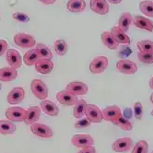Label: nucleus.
Here are the masks:
<instances>
[{
	"mask_svg": "<svg viewBox=\"0 0 153 153\" xmlns=\"http://www.w3.org/2000/svg\"><path fill=\"white\" fill-rule=\"evenodd\" d=\"M150 102H151L153 103V93H152V94L150 95Z\"/></svg>",
	"mask_w": 153,
	"mask_h": 153,
	"instance_id": "c03bdc74",
	"label": "nucleus"
},
{
	"mask_svg": "<svg viewBox=\"0 0 153 153\" xmlns=\"http://www.w3.org/2000/svg\"><path fill=\"white\" fill-rule=\"evenodd\" d=\"M39 1L43 4H45V5H51V4H53L56 0H39Z\"/></svg>",
	"mask_w": 153,
	"mask_h": 153,
	"instance_id": "a19ab883",
	"label": "nucleus"
},
{
	"mask_svg": "<svg viewBox=\"0 0 153 153\" xmlns=\"http://www.w3.org/2000/svg\"><path fill=\"white\" fill-rule=\"evenodd\" d=\"M134 115L137 120L140 121L143 116V106L140 102H137L134 103Z\"/></svg>",
	"mask_w": 153,
	"mask_h": 153,
	"instance_id": "f704fd0d",
	"label": "nucleus"
},
{
	"mask_svg": "<svg viewBox=\"0 0 153 153\" xmlns=\"http://www.w3.org/2000/svg\"><path fill=\"white\" fill-rule=\"evenodd\" d=\"M114 125H115L116 126L120 127L123 130H126V131H131L133 129V125L132 123L130 122V120H127L126 118H125L123 115L119 116L115 121L112 122Z\"/></svg>",
	"mask_w": 153,
	"mask_h": 153,
	"instance_id": "cd10ccee",
	"label": "nucleus"
},
{
	"mask_svg": "<svg viewBox=\"0 0 153 153\" xmlns=\"http://www.w3.org/2000/svg\"><path fill=\"white\" fill-rule=\"evenodd\" d=\"M14 42L18 46L21 48H32L36 43L35 38L33 36L23 33V32L17 33L14 36Z\"/></svg>",
	"mask_w": 153,
	"mask_h": 153,
	"instance_id": "423d86ee",
	"label": "nucleus"
},
{
	"mask_svg": "<svg viewBox=\"0 0 153 153\" xmlns=\"http://www.w3.org/2000/svg\"><path fill=\"white\" fill-rule=\"evenodd\" d=\"M7 52V42L5 40L0 39V56Z\"/></svg>",
	"mask_w": 153,
	"mask_h": 153,
	"instance_id": "4c0bfd02",
	"label": "nucleus"
},
{
	"mask_svg": "<svg viewBox=\"0 0 153 153\" xmlns=\"http://www.w3.org/2000/svg\"><path fill=\"white\" fill-rule=\"evenodd\" d=\"M150 114H151V115H152V116H153V110H152V111H151V113H150Z\"/></svg>",
	"mask_w": 153,
	"mask_h": 153,
	"instance_id": "a18cd8bd",
	"label": "nucleus"
},
{
	"mask_svg": "<svg viewBox=\"0 0 153 153\" xmlns=\"http://www.w3.org/2000/svg\"><path fill=\"white\" fill-rule=\"evenodd\" d=\"M87 105H88V103L83 99H80L76 102V103L74 105L73 110V115L76 119H80L85 115Z\"/></svg>",
	"mask_w": 153,
	"mask_h": 153,
	"instance_id": "a878e982",
	"label": "nucleus"
},
{
	"mask_svg": "<svg viewBox=\"0 0 153 153\" xmlns=\"http://www.w3.org/2000/svg\"><path fill=\"white\" fill-rule=\"evenodd\" d=\"M91 125V122L88 118H80L79 121H76V124H75V128L76 129H84V128H87L89 127Z\"/></svg>",
	"mask_w": 153,
	"mask_h": 153,
	"instance_id": "e433bc0d",
	"label": "nucleus"
},
{
	"mask_svg": "<svg viewBox=\"0 0 153 153\" xmlns=\"http://www.w3.org/2000/svg\"><path fill=\"white\" fill-rule=\"evenodd\" d=\"M25 97V91L22 87H16L7 94V102L11 105H16L22 102Z\"/></svg>",
	"mask_w": 153,
	"mask_h": 153,
	"instance_id": "f8f14e48",
	"label": "nucleus"
},
{
	"mask_svg": "<svg viewBox=\"0 0 153 153\" xmlns=\"http://www.w3.org/2000/svg\"><path fill=\"white\" fill-rule=\"evenodd\" d=\"M108 68V58L106 56H96L90 64V71L92 74H101Z\"/></svg>",
	"mask_w": 153,
	"mask_h": 153,
	"instance_id": "6e6552de",
	"label": "nucleus"
},
{
	"mask_svg": "<svg viewBox=\"0 0 153 153\" xmlns=\"http://www.w3.org/2000/svg\"><path fill=\"white\" fill-rule=\"evenodd\" d=\"M53 47H54V51L58 54V56H65L68 52V43L64 40H57L54 42L53 43Z\"/></svg>",
	"mask_w": 153,
	"mask_h": 153,
	"instance_id": "c756f323",
	"label": "nucleus"
},
{
	"mask_svg": "<svg viewBox=\"0 0 153 153\" xmlns=\"http://www.w3.org/2000/svg\"><path fill=\"white\" fill-rule=\"evenodd\" d=\"M110 33L112 34V36L114 38V40L119 43H121V45H130L131 42V40H130V37L124 32L122 30H120L118 27H113Z\"/></svg>",
	"mask_w": 153,
	"mask_h": 153,
	"instance_id": "aec40b11",
	"label": "nucleus"
},
{
	"mask_svg": "<svg viewBox=\"0 0 153 153\" xmlns=\"http://www.w3.org/2000/svg\"><path fill=\"white\" fill-rule=\"evenodd\" d=\"M133 22V17L129 12H125L123 13L119 18V21H118V28L120 30H122L124 32H127L130 25Z\"/></svg>",
	"mask_w": 153,
	"mask_h": 153,
	"instance_id": "b1692460",
	"label": "nucleus"
},
{
	"mask_svg": "<svg viewBox=\"0 0 153 153\" xmlns=\"http://www.w3.org/2000/svg\"><path fill=\"white\" fill-rule=\"evenodd\" d=\"M16 131V126L10 120H0V134L11 135Z\"/></svg>",
	"mask_w": 153,
	"mask_h": 153,
	"instance_id": "bb28decb",
	"label": "nucleus"
},
{
	"mask_svg": "<svg viewBox=\"0 0 153 153\" xmlns=\"http://www.w3.org/2000/svg\"><path fill=\"white\" fill-rule=\"evenodd\" d=\"M137 49L142 53H153V41L143 40L137 43Z\"/></svg>",
	"mask_w": 153,
	"mask_h": 153,
	"instance_id": "7c9ffc66",
	"label": "nucleus"
},
{
	"mask_svg": "<svg viewBox=\"0 0 153 153\" xmlns=\"http://www.w3.org/2000/svg\"><path fill=\"white\" fill-rule=\"evenodd\" d=\"M106 1L108 2V3H111V4H114V5H116V4H119V3H121L123 0H106Z\"/></svg>",
	"mask_w": 153,
	"mask_h": 153,
	"instance_id": "79ce46f5",
	"label": "nucleus"
},
{
	"mask_svg": "<svg viewBox=\"0 0 153 153\" xmlns=\"http://www.w3.org/2000/svg\"><path fill=\"white\" fill-rule=\"evenodd\" d=\"M17 76H18L17 69L11 67H7L0 69V80L3 82L13 81L14 79H16Z\"/></svg>",
	"mask_w": 153,
	"mask_h": 153,
	"instance_id": "412c9836",
	"label": "nucleus"
},
{
	"mask_svg": "<svg viewBox=\"0 0 153 153\" xmlns=\"http://www.w3.org/2000/svg\"><path fill=\"white\" fill-rule=\"evenodd\" d=\"M149 87H150V89H152L153 90V76L150 79V80H149Z\"/></svg>",
	"mask_w": 153,
	"mask_h": 153,
	"instance_id": "37998d69",
	"label": "nucleus"
},
{
	"mask_svg": "<svg viewBox=\"0 0 153 153\" xmlns=\"http://www.w3.org/2000/svg\"><path fill=\"white\" fill-rule=\"evenodd\" d=\"M7 62L9 65V67H11L15 69L19 68L21 67V64H22V58H21L19 52L16 49L7 50Z\"/></svg>",
	"mask_w": 153,
	"mask_h": 153,
	"instance_id": "ddd939ff",
	"label": "nucleus"
},
{
	"mask_svg": "<svg viewBox=\"0 0 153 153\" xmlns=\"http://www.w3.org/2000/svg\"><path fill=\"white\" fill-rule=\"evenodd\" d=\"M149 144L146 140H139L133 147L132 153H148Z\"/></svg>",
	"mask_w": 153,
	"mask_h": 153,
	"instance_id": "473e14b6",
	"label": "nucleus"
},
{
	"mask_svg": "<svg viewBox=\"0 0 153 153\" xmlns=\"http://www.w3.org/2000/svg\"><path fill=\"white\" fill-rule=\"evenodd\" d=\"M152 153H153V151H152Z\"/></svg>",
	"mask_w": 153,
	"mask_h": 153,
	"instance_id": "de8ad7c7",
	"label": "nucleus"
},
{
	"mask_svg": "<svg viewBox=\"0 0 153 153\" xmlns=\"http://www.w3.org/2000/svg\"><path fill=\"white\" fill-rule=\"evenodd\" d=\"M56 99L60 104L65 105V106H74L76 103V102L79 101L78 96L72 94L67 90L57 92Z\"/></svg>",
	"mask_w": 153,
	"mask_h": 153,
	"instance_id": "9d476101",
	"label": "nucleus"
},
{
	"mask_svg": "<svg viewBox=\"0 0 153 153\" xmlns=\"http://www.w3.org/2000/svg\"><path fill=\"white\" fill-rule=\"evenodd\" d=\"M30 131L32 134L42 138H50L53 136L52 128L47 125L41 123H34L30 125Z\"/></svg>",
	"mask_w": 153,
	"mask_h": 153,
	"instance_id": "f03ea898",
	"label": "nucleus"
},
{
	"mask_svg": "<svg viewBox=\"0 0 153 153\" xmlns=\"http://www.w3.org/2000/svg\"><path fill=\"white\" fill-rule=\"evenodd\" d=\"M36 49L38 50L42 58L50 59V60L53 58V54H52L50 48L47 47L45 45H43V43H38V45H36Z\"/></svg>",
	"mask_w": 153,
	"mask_h": 153,
	"instance_id": "2f4dec72",
	"label": "nucleus"
},
{
	"mask_svg": "<svg viewBox=\"0 0 153 153\" xmlns=\"http://www.w3.org/2000/svg\"><path fill=\"white\" fill-rule=\"evenodd\" d=\"M12 18L19 21V22H21V23H27L30 21V17L25 14V13H22V12H15L12 14Z\"/></svg>",
	"mask_w": 153,
	"mask_h": 153,
	"instance_id": "c9c22d12",
	"label": "nucleus"
},
{
	"mask_svg": "<svg viewBox=\"0 0 153 153\" xmlns=\"http://www.w3.org/2000/svg\"><path fill=\"white\" fill-rule=\"evenodd\" d=\"M122 115L121 109L116 105H111L104 108L102 110V116L103 119L109 122H114L115 120Z\"/></svg>",
	"mask_w": 153,
	"mask_h": 153,
	"instance_id": "2eb2a0df",
	"label": "nucleus"
},
{
	"mask_svg": "<svg viewBox=\"0 0 153 153\" xmlns=\"http://www.w3.org/2000/svg\"><path fill=\"white\" fill-rule=\"evenodd\" d=\"M78 153H96V149H95V148L93 146L87 147V148L81 149V150H79Z\"/></svg>",
	"mask_w": 153,
	"mask_h": 153,
	"instance_id": "ea45409f",
	"label": "nucleus"
},
{
	"mask_svg": "<svg viewBox=\"0 0 153 153\" xmlns=\"http://www.w3.org/2000/svg\"><path fill=\"white\" fill-rule=\"evenodd\" d=\"M101 38L103 45L110 50H116L118 48L119 43L114 40V38L110 33V31H103L102 33Z\"/></svg>",
	"mask_w": 153,
	"mask_h": 153,
	"instance_id": "393cba45",
	"label": "nucleus"
},
{
	"mask_svg": "<svg viewBox=\"0 0 153 153\" xmlns=\"http://www.w3.org/2000/svg\"><path fill=\"white\" fill-rule=\"evenodd\" d=\"M30 90L34 96L40 100H45L48 97V88L41 79H33L30 83Z\"/></svg>",
	"mask_w": 153,
	"mask_h": 153,
	"instance_id": "f257e3e1",
	"label": "nucleus"
},
{
	"mask_svg": "<svg viewBox=\"0 0 153 153\" xmlns=\"http://www.w3.org/2000/svg\"><path fill=\"white\" fill-rule=\"evenodd\" d=\"M91 8L99 15H106L110 11L109 3L106 0H91Z\"/></svg>",
	"mask_w": 153,
	"mask_h": 153,
	"instance_id": "4468645a",
	"label": "nucleus"
},
{
	"mask_svg": "<svg viewBox=\"0 0 153 153\" xmlns=\"http://www.w3.org/2000/svg\"><path fill=\"white\" fill-rule=\"evenodd\" d=\"M71 143L79 149H83L87 147H91L94 145V139L91 136L88 134H76L73 136Z\"/></svg>",
	"mask_w": 153,
	"mask_h": 153,
	"instance_id": "7ed1b4c3",
	"label": "nucleus"
},
{
	"mask_svg": "<svg viewBox=\"0 0 153 153\" xmlns=\"http://www.w3.org/2000/svg\"><path fill=\"white\" fill-rule=\"evenodd\" d=\"M1 88H2V85L0 84V91H1Z\"/></svg>",
	"mask_w": 153,
	"mask_h": 153,
	"instance_id": "49530a36",
	"label": "nucleus"
},
{
	"mask_svg": "<svg viewBox=\"0 0 153 153\" xmlns=\"http://www.w3.org/2000/svg\"><path fill=\"white\" fill-rule=\"evenodd\" d=\"M116 68L119 72L126 75H133L137 71V65L135 62L128 60V59H122L119 60L116 63Z\"/></svg>",
	"mask_w": 153,
	"mask_h": 153,
	"instance_id": "1a4fd4ad",
	"label": "nucleus"
},
{
	"mask_svg": "<svg viewBox=\"0 0 153 153\" xmlns=\"http://www.w3.org/2000/svg\"><path fill=\"white\" fill-rule=\"evenodd\" d=\"M134 147V142L130 137H122L116 139L113 145L112 149L115 152H127L131 150Z\"/></svg>",
	"mask_w": 153,
	"mask_h": 153,
	"instance_id": "0eeeda50",
	"label": "nucleus"
},
{
	"mask_svg": "<svg viewBox=\"0 0 153 153\" xmlns=\"http://www.w3.org/2000/svg\"><path fill=\"white\" fill-rule=\"evenodd\" d=\"M41 56L38 52V50L35 49H30L23 56V62L25 63L28 67H31V65H35L36 63L41 59Z\"/></svg>",
	"mask_w": 153,
	"mask_h": 153,
	"instance_id": "4be33fe9",
	"label": "nucleus"
},
{
	"mask_svg": "<svg viewBox=\"0 0 153 153\" xmlns=\"http://www.w3.org/2000/svg\"><path fill=\"white\" fill-rule=\"evenodd\" d=\"M65 90L76 96L85 95L89 91V88H88V86H87V84L81 81H72L68 83L67 85Z\"/></svg>",
	"mask_w": 153,
	"mask_h": 153,
	"instance_id": "9b49d317",
	"label": "nucleus"
},
{
	"mask_svg": "<svg viewBox=\"0 0 153 153\" xmlns=\"http://www.w3.org/2000/svg\"><path fill=\"white\" fill-rule=\"evenodd\" d=\"M122 115L125 117V118H126L127 120H131L132 119V117H133V115H134V113H133V111H132V109L131 108H126L125 110H124V112H123V114H122Z\"/></svg>",
	"mask_w": 153,
	"mask_h": 153,
	"instance_id": "58836bf2",
	"label": "nucleus"
},
{
	"mask_svg": "<svg viewBox=\"0 0 153 153\" xmlns=\"http://www.w3.org/2000/svg\"><path fill=\"white\" fill-rule=\"evenodd\" d=\"M40 107H41V110L49 116L54 117V116H57L59 114V109L57 105L51 101H48V100L42 101Z\"/></svg>",
	"mask_w": 153,
	"mask_h": 153,
	"instance_id": "a211bd4d",
	"label": "nucleus"
},
{
	"mask_svg": "<svg viewBox=\"0 0 153 153\" xmlns=\"http://www.w3.org/2000/svg\"><path fill=\"white\" fill-rule=\"evenodd\" d=\"M140 11L143 13L145 16L153 18V2L150 0H145L142 1L139 4Z\"/></svg>",
	"mask_w": 153,
	"mask_h": 153,
	"instance_id": "c85d7f7f",
	"label": "nucleus"
},
{
	"mask_svg": "<svg viewBox=\"0 0 153 153\" xmlns=\"http://www.w3.org/2000/svg\"><path fill=\"white\" fill-rule=\"evenodd\" d=\"M85 115L91 123H101L103 120L102 116V111L101 109L96 106L95 104H88L86 108Z\"/></svg>",
	"mask_w": 153,
	"mask_h": 153,
	"instance_id": "39448f33",
	"label": "nucleus"
},
{
	"mask_svg": "<svg viewBox=\"0 0 153 153\" xmlns=\"http://www.w3.org/2000/svg\"><path fill=\"white\" fill-rule=\"evenodd\" d=\"M133 24L141 30H145L149 32L153 31V21L143 16H135L133 18Z\"/></svg>",
	"mask_w": 153,
	"mask_h": 153,
	"instance_id": "f3484780",
	"label": "nucleus"
},
{
	"mask_svg": "<svg viewBox=\"0 0 153 153\" xmlns=\"http://www.w3.org/2000/svg\"><path fill=\"white\" fill-rule=\"evenodd\" d=\"M41 107L39 106H30L26 110V116L24 123L26 125H32L34 123H37V121L40 119L41 116Z\"/></svg>",
	"mask_w": 153,
	"mask_h": 153,
	"instance_id": "dca6fc26",
	"label": "nucleus"
},
{
	"mask_svg": "<svg viewBox=\"0 0 153 153\" xmlns=\"http://www.w3.org/2000/svg\"><path fill=\"white\" fill-rule=\"evenodd\" d=\"M137 58L140 62L144 64H153V53H137Z\"/></svg>",
	"mask_w": 153,
	"mask_h": 153,
	"instance_id": "72a5a7b5",
	"label": "nucleus"
},
{
	"mask_svg": "<svg viewBox=\"0 0 153 153\" xmlns=\"http://www.w3.org/2000/svg\"><path fill=\"white\" fill-rule=\"evenodd\" d=\"M35 69L38 73L42 75H47L53 69V63L50 59L41 58L35 65Z\"/></svg>",
	"mask_w": 153,
	"mask_h": 153,
	"instance_id": "6ab92c4d",
	"label": "nucleus"
},
{
	"mask_svg": "<svg viewBox=\"0 0 153 153\" xmlns=\"http://www.w3.org/2000/svg\"><path fill=\"white\" fill-rule=\"evenodd\" d=\"M6 116L8 120L12 122H24L26 116V110L18 106L9 107L6 111Z\"/></svg>",
	"mask_w": 153,
	"mask_h": 153,
	"instance_id": "20e7f679",
	"label": "nucleus"
},
{
	"mask_svg": "<svg viewBox=\"0 0 153 153\" xmlns=\"http://www.w3.org/2000/svg\"><path fill=\"white\" fill-rule=\"evenodd\" d=\"M67 8L72 13H80L86 8L85 0H68Z\"/></svg>",
	"mask_w": 153,
	"mask_h": 153,
	"instance_id": "5701e85b",
	"label": "nucleus"
}]
</instances>
